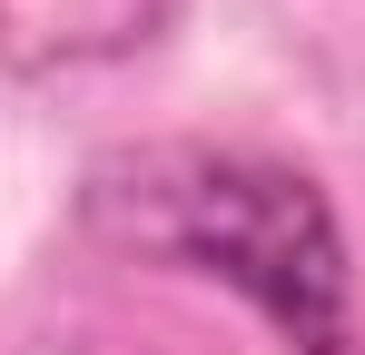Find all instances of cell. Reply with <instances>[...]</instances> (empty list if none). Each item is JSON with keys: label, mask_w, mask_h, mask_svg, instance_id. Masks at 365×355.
I'll return each mask as SVG.
<instances>
[{"label": "cell", "mask_w": 365, "mask_h": 355, "mask_svg": "<svg viewBox=\"0 0 365 355\" xmlns=\"http://www.w3.org/2000/svg\"><path fill=\"white\" fill-rule=\"evenodd\" d=\"M79 227L138 267L207 277L277 326L287 355H365L356 336V257L336 197L287 158L257 148H119L79 178Z\"/></svg>", "instance_id": "6da1fadb"}]
</instances>
